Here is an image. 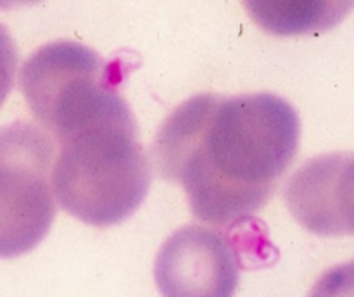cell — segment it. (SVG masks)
Segmentation results:
<instances>
[{"label":"cell","instance_id":"6da1fadb","mask_svg":"<svg viewBox=\"0 0 354 297\" xmlns=\"http://www.w3.org/2000/svg\"><path fill=\"white\" fill-rule=\"evenodd\" d=\"M299 138L296 109L275 93H199L161 124L154 161L185 190L197 220L230 228L268 202Z\"/></svg>","mask_w":354,"mask_h":297},{"label":"cell","instance_id":"7a4b0ae2","mask_svg":"<svg viewBox=\"0 0 354 297\" xmlns=\"http://www.w3.org/2000/svg\"><path fill=\"white\" fill-rule=\"evenodd\" d=\"M57 144L52 189L59 206L71 216L106 228L142 206L151 168L133 114L100 121Z\"/></svg>","mask_w":354,"mask_h":297},{"label":"cell","instance_id":"3957f363","mask_svg":"<svg viewBox=\"0 0 354 297\" xmlns=\"http://www.w3.org/2000/svg\"><path fill=\"white\" fill-rule=\"evenodd\" d=\"M121 61H106L86 45L57 40L24 61L21 92L35 119L61 142L92 124L131 114L121 95Z\"/></svg>","mask_w":354,"mask_h":297},{"label":"cell","instance_id":"277c9868","mask_svg":"<svg viewBox=\"0 0 354 297\" xmlns=\"http://www.w3.org/2000/svg\"><path fill=\"white\" fill-rule=\"evenodd\" d=\"M55 140L38 124L0 126V259L33 251L50 231Z\"/></svg>","mask_w":354,"mask_h":297},{"label":"cell","instance_id":"5b68a950","mask_svg":"<svg viewBox=\"0 0 354 297\" xmlns=\"http://www.w3.org/2000/svg\"><path fill=\"white\" fill-rule=\"evenodd\" d=\"M241 258L230 237L203 224H187L166 238L154 262L162 297H234Z\"/></svg>","mask_w":354,"mask_h":297},{"label":"cell","instance_id":"8992f818","mask_svg":"<svg viewBox=\"0 0 354 297\" xmlns=\"http://www.w3.org/2000/svg\"><path fill=\"white\" fill-rule=\"evenodd\" d=\"M286 202L311 233L354 235V154H324L304 162L287 183Z\"/></svg>","mask_w":354,"mask_h":297},{"label":"cell","instance_id":"52a82bcc","mask_svg":"<svg viewBox=\"0 0 354 297\" xmlns=\"http://www.w3.org/2000/svg\"><path fill=\"white\" fill-rule=\"evenodd\" d=\"M251 19L275 37H303L334 30L354 9V0H244Z\"/></svg>","mask_w":354,"mask_h":297},{"label":"cell","instance_id":"ba28073f","mask_svg":"<svg viewBox=\"0 0 354 297\" xmlns=\"http://www.w3.org/2000/svg\"><path fill=\"white\" fill-rule=\"evenodd\" d=\"M308 297H354V259L325 271Z\"/></svg>","mask_w":354,"mask_h":297},{"label":"cell","instance_id":"9c48e42d","mask_svg":"<svg viewBox=\"0 0 354 297\" xmlns=\"http://www.w3.org/2000/svg\"><path fill=\"white\" fill-rule=\"evenodd\" d=\"M17 62H19V54L12 35L3 24H0V107L14 86Z\"/></svg>","mask_w":354,"mask_h":297},{"label":"cell","instance_id":"30bf717a","mask_svg":"<svg viewBox=\"0 0 354 297\" xmlns=\"http://www.w3.org/2000/svg\"><path fill=\"white\" fill-rule=\"evenodd\" d=\"M37 2H40V0H0V10H10L16 9V7L31 6V3Z\"/></svg>","mask_w":354,"mask_h":297}]
</instances>
